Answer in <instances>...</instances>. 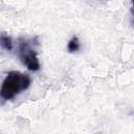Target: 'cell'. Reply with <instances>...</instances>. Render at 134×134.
<instances>
[{"instance_id": "6da1fadb", "label": "cell", "mask_w": 134, "mask_h": 134, "mask_svg": "<svg viewBox=\"0 0 134 134\" xmlns=\"http://www.w3.org/2000/svg\"><path fill=\"white\" fill-rule=\"evenodd\" d=\"M31 79L28 74L20 71H10L6 74L0 88V97L2 100H10L22 91L29 88Z\"/></svg>"}, {"instance_id": "7a4b0ae2", "label": "cell", "mask_w": 134, "mask_h": 134, "mask_svg": "<svg viewBox=\"0 0 134 134\" xmlns=\"http://www.w3.org/2000/svg\"><path fill=\"white\" fill-rule=\"evenodd\" d=\"M18 41V55L20 61L28 70L38 71L40 69V62L37 52V46L39 44L38 38H20Z\"/></svg>"}, {"instance_id": "3957f363", "label": "cell", "mask_w": 134, "mask_h": 134, "mask_svg": "<svg viewBox=\"0 0 134 134\" xmlns=\"http://www.w3.org/2000/svg\"><path fill=\"white\" fill-rule=\"evenodd\" d=\"M0 46L4 48L7 51H10L13 49V40L9 36L2 34L0 35Z\"/></svg>"}, {"instance_id": "277c9868", "label": "cell", "mask_w": 134, "mask_h": 134, "mask_svg": "<svg viewBox=\"0 0 134 134\" xmlns=\"http://www.w3.org/2000/svg\"><path fill=\"white\" fill-rule=\"evenodd\" d=\"M80 47H81V45H80V40H79V38H77L76 36H73V37L69 40V42H68V44H67V49H68V51H69V52H76V51H79Z\"/></svg>"}]
</instances>
